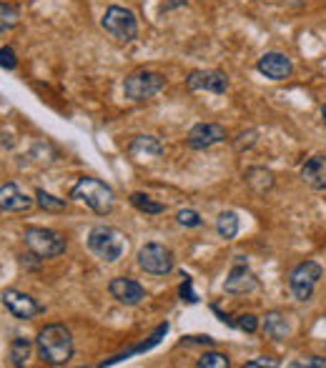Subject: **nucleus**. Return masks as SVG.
<instances>
[{"instance_id": "obj_1", "label": "nucleus", "mask_w": 326, "mask_h": 368, "mask_svg": "<svg viewBox=\"0 0 326 368\" xmlns=\"http://www.w3.org/2000/svg\"><path fill=\"white\" fill-rule=\"evenodd\" d=\"M38 356L48 366H65L73 358V336L60 323H51L38 331L36 339Z\"/></svg>"}, {"instance_id": "obj_2", "label": "nucleus", "mask_w": 326, "mask_h": 368, "mask_svg": "<svg viewBox=\"0 0 326 368\" xmlns=\"http://www.w3.org/2000/svg\"><path fill=\"white\" fill-rule=\"evenodd\" d=\"M71 198L73 201L83 203L88 208L98 213V216H108L113 206H116V193H113V188L106 186L103 181L98 178H80L71 191Z\"/></svg>"}, {"instance_id": "obj_3", "label": "nucleus", "mask_w": 326, "mask_h": 368, "mask_svg": "<svg viewBox=\"0 0 326 368\" xmlns=\"http://www.w3.org/2000/svg\"><path fill=\"white\" fill-rule=\"evenodd\" d=\"M126 248H128L126 236L113 225H95L88 233V251L106 263H116L124 258Z\"/></svg>"}, {"instance_id": "obj_4", "label": "nucleus", "mask_w": 326, "mask_h": 368, "mask_svg": "<svg viewBox=\"0 0 326 368\" xmlns=\"http://www.w3.org/2000/svg\"><path fill=\"white\" fill-rule=\"evenodd\" d=\"M23 241L28 245V251L38 256L40 260L58 258L65 253V238L60 233L51 231V228H40V225H28L23 231Z\"/></svg>"}, {"instance_id": "obj_5", "label": "nucleus", "mask_w": 326, "mask_h": 368, "mask_svg": "<svg viewBox=\"0 0 326 368\" xmlns=\"http://www.w3.org/2000/svg\"><path fill=\"white\" fill-rule=\"evenodd\" d=\"M101 28L110 38H116L118 43H133L138 38V21L133 10L124 5H110L101 18Z\"/></svg>"}, {"instance_id": "obj_6", "label": "nucleus", "mask_w": 326, "mask_h": 368, "mask_svg": "<svg viewBox=\"0 0 326 368\" xmlns=\"http://www.w3.org/2000/svg\"><path fill=\"white\" fill-rule=\"evenodd\" d=\"M163 88H166V78H163L161 73L136 71V73H130L128 78H126L124 93H126V98H128V101L141 103V101H148V98H153V95H159Z\"/></svg>"}, {"instance_id": "obj_7", "label": "nucleus", "mask_w": 326, "mask_h": 368, "mask_svg": "<svg viewBox=\"0 0 326 368\" xmlns=\"http://www.w3.org/2000/svg\"><path fill=\"white\" fill-rule=\"evenodd\" d=\"M321 266L316 260H304V263H299L294 271L289 273V289L294 293L296 301H309L314 296V289H316V283L321 278Z\"/></svg>"}, {"instance_id": "obj_8", "label": "nucleus", "mask_w": 326, "mask_h": 368, "mask_svg": "<svg viewBox=\"0 0 326 368\" xmlns=\"http://www.w3.org/2000/svg\"><path fill=\"white\" fill-rule=\"evenodd\" d=\"M138 266L151 275H168L174 271V253L163 243H145L138 251Z\"/></svg>"}, {"instance_id": "obj_9", "label": "nucleus", "mask_w": 326, "mask_h": 368, "mask_svg": "<svg viewBox=\"0 0 326 368\" xmlns=\"http://www.w3.org/2000/svg\"><path fill=\"white\" fill-rule=\"evenodd\" d=\"M3 306L8 308V313L15 318H21V321H30V318H36L43 313V306L38 304L36 298L28 296V293H23L18 289H8L3 291Z\"/></svg>"}, {"instance_id": "obj_10", "label": "nucleus", "mask_w": 326, "mask_h": 368, "mask_svg": "<svg viewBox=\"0 0 326 368\" xmlns=\"http://www.w3.org/2000/svg\"><path fill=\"white\" fill-rule=\"evenodd\" d=\"M226 140V128L218 125V123H196L194 128L189 130V138H186V145L194 148V151H206L211 145L224 143Z\"/></svg>"}, {"instance_id": "obj_11", "label": "nucleus", "mask_w": 326, "mask_h": 368, "mask_svg": "<svg viewBox=\"0 0 326 368\" xmlns=\"http://www.w3.org/2000/svg\"><path fill=\"white\" fill-rule=\"evenodd\" d=\"M186 88L191 93H198V90H209V93H226L229 90V75L221 71H194L189 73L186 78Z\"/></svg>"}, {"instance_id": "obj_12", "label": "nucleus", "mask_w": 326, "mask_h": 368, "mask_svg": "<svg viewBox=\"0 0 326 368\" xmlns=\"http://www.w3.org/2000/svg\"><path fill=\"white\" fill-rule=\"evenodd\" d=\"M259 289V281H256V275L248 271L246 260L236 256V266L231 268V273L226 278L224 283V291L226 293H233V296H244V293H254Z\"/></svg>"}, {"instance_id": "obj_13", "label": "nucleus", "mask_w": 326, "mask_h": 368, "mask_svg": "<svg viewBox=\"0 0 326 368\" xmlns=\"http://www.w3.org/2000/svg\"><path fill=\"white\" fill-rule=\"evenodd\" d=\"M36 206V198L23 193L18 183H3L0 186V213H25Z\"/></svg>"}, {"instance_id": "obj_14", "label": "nucleus", "mask_w": 326, "mask_h": 368, "mask_svg": "<svg viewBox=\"0 0 326 368\" xmlns=\"http://www.w3.org/2000/svg\"><path fill=\"white\" fill-rule=\"evenodd\" d=\"M108 293L116 298L118 304L124 306H138L145 298V289L133 278H126V275H118L108 283Z\"/></svg>"}, {"instance_id": "obj_15", "label": "nucleus", "mask_w": 326, "mask_h": 368, "mask_svg": "<svg viewBox=\"0 0 326 368\" xmlns=\"http://www.w3.org/2000/svg\"><path fill=\"white\" fill-rule=\"evenodd\" d=\"M256 71L266 75L268 80H286L294 71V65L283 53H264L256 63Z\"/></svg>"}, {"instance_id": "obj_16", "label": "nucleus", "mask_w": 326, "mask_h": 368, "mask_svg": "<svg viewBox=\"0 0 326 368\" xmlns=\"http://www.w3.org/2000/svg\"><path fill=\"white\" fill-rule=\"evenodd\" d=\"M301 181L316 191H326V156H312L306 160L301 166Z\"/></svg>"}, {"instance_id": "obj_17", "label": "nucleus", "mask_w": 326, "mask_h": 368, "mask_svg": "<svg viewBox=\"0 0 326 368\" xmlns=\"http://www.w3.org/2000/svg\"><path fill=\"white\" fill-rule=\"evenodd\" d=\"M261 331H264V336L271 341H286L289 339V321H286V316H283L281 310H268L266 316H264V323H261Z\"/></svg>"}, {"instance_id": "obj_18", "label": "nucleus", "mask_w": 326, "mask_h": 368, "mask_svg": "<svg viewBox=\"0 0 326 368\" xmlns=\"http://www.w3.org/2000/svg\"><path fill=\"white\" fill-rule=\"evenodd\" d=\"M128 153L138 160L159 158L161 153H163V145H161V140L156 136H136L133 140H130Z\"/></svg>"}, {"instance_id": "obj_19", "label": "nucleus", "mask_w": 326, "mask_h": 368, "mask_svg": "<svg viewBox=\"0 0 326 368\" xmlns=\"http://www.w3.org/2000/svg\"><path fill=\"white\" fill-rule=\"evenodd\" d=\"M216 233L224 241H233L239 236V213L236 210H224L216 218Z\"/></svg>"}, {"instance_id": "obj_20", "label": "nucleus", "mask_w": 326, "mask_h": 368, "mask_svg": "<svg viewBox=\"0 0 326 368\" xmlns=\"http://www.w3.org/2000/svg\"><path fill=\"white\" fill-rule=\"evenodd\" d=\"M30 351H33V341L25 339V336H15L13 343H10V363L13 366H25V361L30 358Z\"/></svg>"}, {"instance_id": "obj_21", "label": "nucleus", "mask_w": 326, "mask_h": 368, "mask_svg": "<svg viewBox=\"0 0 326 368\" xmlns=\"http://www.w3.org/2000/svg\"><path fill=\"white\" fill-rule=\"evenodd\" d=\"M128 201L133 208H138L141 213H145V216H161V213L166 210L163 203H156L151 195H145V193H130Z\"/></svg>"}, {"instance_id": "obj_22", "label": "nucleus", "mask_w": 326, "mask_h": 368, "mask_svg": "<svg viewBox=\"0 0 326 368\" xmlns=\"http://www.w3.org/2000/svg\"><path fill=\"white\" fill-rule=\"evenodd\" d=\"M246 183L254 188L256 193H266L274 188V175L268 173L266 168H251L246 173Z\"/></svg>"}, {"instance_id": "obj_23", "label": "nucleus", "mask_w": 326, "mask_h": 368, "mask_svg": "<svg viewBox=\"0 0 326 368\" xmlns=\"http://www.w3.org/2000/svg\"><path fill=\"white\" fill-rule=\"evenodd\" d=\"M36 206L38 208H43L45 213H60V210H65V198H56L53 193H48V191H43V188H38L36 191Z\"/></svg>"}, {"instance_id": "obj_24", "label": "nucleus", "mask_w": 326, "mask_h": 368, "mask_svg": "<svg viewBox=\"0 0 326 368\" xmlns=\"http://www.w3.org/2000/svg\"><path fill=\"white\" fill-rule=\"evenodd\" d=\"M18 23H21V10L10 3H0V33L13 30Z\"/></svg>"}, {"instance_id": "obj_25", "label": "nucleus", "mask_w": 326, "mask_h": 368, "mask_svg": "<svg viewBox=\"0 0 326 368\" xmlns=\"http://www.w3.org/2000/svg\"><path fill=\"white\" fill-rule=\"evenodd\" d=\"M198 368H229L231 361H229V356L226 354H218V351H206V354L196 361Z\"/></svg>"}, {"instance_id": "obj_26", "label": "nucleus", "mask_w": 326, "mask_h": 368, "mask_svg": "<svg viewBox=\"0 0 326 368\" xmlns=\"http://www.w3.org/2000/svg\"><path fill=\"white\" fill-rule=\"evenodd\" d=\"M176 221H178L181 225H186V228H198V225L203 223L201 216H198L196 210H191V208L178 210V213H176Z\"/></svg>"}, {"instance_id": "obj_27", "label": "nucleus", "mask_w": 326, "mask_h": 368, "mask_svg": "<svg viewBox=\"0 0 326 368\" xmlns=\"http://www.w3.org/2000/svg\"><path fill=\"white\" fill-rule=\"evenodd\" d=\"M233 326L246 333H256L259 331V318H256L254 313H241V316L233 321Z\"/></svg>"}, {"instance_id": "obj_28", "label": "nucleus", "mask_w": 326, "mask_h": 368, "mask_svg": "<svg viewBox=\"0 0 326 368\" xmlns=\"http://www.w3.org/2000/svg\"><path fill=\"white\" fill-rule=\"evenodd\" d=\"M0 68H5V71H15L18 68V56H15V51L10 45L0 48Z\"/></svg>"}, {"instance_id": "obj_29", "label": "nucleus", "mask_w": 326, "mask_h": 368, "mask_svg": "<svg viewBox=\"0 0 326 368\" xmlns=\"http://www.w3.org/2000/svg\"><path fill=\"white\" fill-rule=\"evenodd\" d=\"M291 366L294 368H326V358L324 356H309L304 361H294Z\"/></svg>"}, {"instance_id": "obj_30", "label": "nucleus", "mask_w": 326, "mask_h": 368, "mask_svg": "<svg viewBox=\"0 0 326 368\" xmlns=\"http://www.w3.org/2000/svg\"><path fill=\"white\" fill-rule=\"evenodd\" d=\"M276 366H279V361L261 356V358H254V361H246V366L244 368H276Z\"/></svg>"}, {"instance_id": "obj_31", "label": "nucleus", "mask_w": 326, "mask_h": 368, "mask_svg": "<svg viewBox=\"0 0 326 368\" xmlns=\"http://www.w3.org/2000/svg\"><path fill=\"white\" fill-rule=\"evenodd\" d=\"M181 298H183V301H189V304H198V296L191 291V278H189V275H186V281H183V286H181Z\"/></svg>"}, {"instance_id": "obj_32", "label": "nucleus", "mask_w": 326, "mask_h": 368, "mask_svg": "<svg viewBox=\"0 0 326 368\" xmlns=\"http://www.w3.org/2000/svg\"><path fill=\"white\" fill-rule=\"evenodd\" d=\"M321 121H324V125H326V103L321 106Z\"/></svg>"}]
</instances>
